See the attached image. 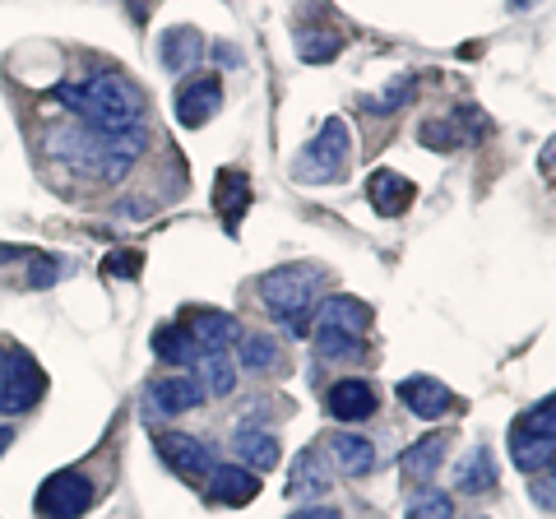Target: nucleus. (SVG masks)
<instances>
[{"instance_id": "1", "label": "nucleus", "mask_w": 556, "mask_h": 519, "mask_svg": "<svg viewBox=\"0 0 556 519\" xmlns=\"http://www.w3.org/2000/svg\"><path fill=\"white\" fill-rule=\"evenodd\" d=\"M47 153L65 172H75L84 181H126L130 167L144 153V130L139 135H102L89 126H61L47 135Z\"/></svg>"}, {"instance_id": "2", "label": "nucleus", "mask_w": 556, "mask_h": 519, "mask_svg": "<svg viewBox=\"0 0 556 519\" xmlns=\"http://www.w3.org/2000/svg\"><path fill=\"white\" fill-rule=\"evenodd\" d=\"M56 102L65 112H75L89 130H102V135L144 130V93L121 75H89L84 84H61Z\"/></svg>"}, {"instance_id": "3", "label": "nucleus", "mask_w": 556, "mask_h": 519, "mask_svg": "<svg viewBox=\"0 0 556 519\" xmlns=\"http://www.w3.org/2000/svg\"><path fill=\"white\" fill-rule=\"evenodd\" d=\"M320 265H278L269 274H260V302L269 316L283 325L292 339H306L311 330V311H316V288H320Z\"/></svg>"}, {"instance_id": "4", "label": "nucleus", "mask_w": 556, "mask_h": 519, "mask_svg": "<svg viewBox=\"0 0 556 519\" xmlns=\"http://www.w3.org/2000/svg\"><path fill=\"white\" fill-rule=\"evenodd\" d=\"M552 459H556V413H552V400H543L510 427V464L519 473L538 478L552 469Z\"/></svg>"}, {"instance_id": "5", "label": "nucleus", "mask_w": 556, "mask_h": 519, "mask_svg": "<svg viewBox=\"0 0 556 519\" xmlns=\"http://www.w3.org/2000/svg\"><path fill=\"white\" fill-rule=\"evenodd\" d=\"M348 153H353V135H348V126L339 116H329L316 140L306 144V153L298 159V167H292V172H298V181H316V186L334 181L339 172L348 167Z\"/></svg>"}, {"instance_id": "6", "label": "nucleus", "mask_w": 556, "mask_h": 519, "mask_svg": "<svg viewBox=\"0 0 556 519\" xmlns=\"http://www.w3.org/2000/svg\"><path fill=\"white\" fill-rule=\"evenodd\" d=\"M93 478L89 473H79V469H65V473H51L38 496H33V510H38L42 519H79L84 510L93 506Z\"/></svg>"}, {"instance_id": "7", "label": "nucleus", "mask_w": 556, "mask_h": 519, "mask_svg": "<svg viewBox=\"0 0 556 519\" xmlns=\"http://www.w3.org/2000/svg\"><path fill=\"white\" fill-rule=\"evenodd\" d=\"M42 394H47V376L38 371V362L28 353L5 357V367H0V413H5V418H20V413L38 408Z\"/></svg>"}, {"instance_id": "8", "label": "nucleus", "mask_w": 556, "mask_h": 519, "mask_svg": "<svg viewBox=\"0 0 556 519\" xmlns=\"http://www.w3.org/2000/svg\"><path fill=\"white\" fill-rule=\"evenodd\" d=\"M159 455L172 473H181L186 482H204L208 473H214V445H204L195 436H181V431H167V436H159Z\"/></svg>"}, {"instance_id": "9", "label": "nucleus", "mask_w": 556, "mask_h": 519, "mask_svg": "<svg viewBox=\"0 0 556 519\" xmlns=\"http://www.w3.org/2000/svg\"><path fill=\"white\" fill-rule=\"evenodd\" d=\"M399 404L417 413V418L437 422L455 408V394H450V385H441L437 376H408V380H399Z\"/></svg>"}, {"instance_id": "10", "label": "nucleus", "mask_w": 556, "mask_h": 519, "mask_svg": "<svg viewBox=\"0 0 556 519\" xmlns=\"http://www.w3.org/2000/svg\"><path fill=\"white\" fill-rule=\"evenodd\" d=\"M200 404H204L200 376L172 371V376H159V380L149 385V408H153V413H167V418H177V413H190V408H200Z\"/></svg>"}, {"instance_id": "11", "label": "nucleus", "mask_w": 556, "mask_h": 519, "mask_svg": "<svg viewBox=\"0 0 556 519\" xmlns=\"http://www.w3.org/2000/svg\"><path fill=\"white\" fill-rule=\"evenodd\" d=\"M325 413L334 422H367L376 413V390L367 385V380H334V385L325 390Z\"/></svg>"}, {"instance_id": "12", "label": "nucleus", "mask_w": 556, "mask_h": 519, "mask_svg": "<svg viewBox=\"0 0 556 519\" xmlns=\"http://www.w3.org/2000/svg\"><path fill=\"white\" fill-rule=\"evenodd\" d=\"M232 455H237L241 469L265 473V469H274V464H278L283 445H278V436H274V431H265V427L237 422V431H232Z\"/></svg>"}, {"instance_id": "13", "label": "nucleus", "mask_w": 556, "mask_h": 519, "mask_svg": "<svg viewBox=\"0 0 556 519\" xmlns=\"http://www.w3.org/2000/svg\"><path fill=\"white\" fill-rule=\"evenodd\" d=\"M218 107H223V84L214 75L190 79L186 89L177 93V121L186 130H200L208 116H218Z\"/></svg>"}, {"instance_id": "14", "label": "nucleus", "mask_w": 556, "mask_h": 519, "mask_svg": "<svg viewBox=\"0 0 556 519\" xmlns=\"http://www.w3.org/2000/svg\"><path fill=\"white\" fill-rule=\"evenodd\" d=\"M204 488L218 506H251L260 496V478L251 469H241V464H214V473L204 478Z\"/></svg>"}, {"instance_id": "15", "label": "nucleus", "mask_w": 556, "mask_h": 519, "mask_svg": "<svg viewBox=\"0 0 556 519\" xmlns=\"http://www.w3.org/2000/svg\"><path fill=\"white\" fill-rule=\"evenodd\" d=\"M413 181L404 177V172H390V167H380V172H371V181H367V200H371V210L380 214V218H399L413 204Z\"/></svg>"}, {"instance_id": "16", "label": "nucleus", "mask_w": 556, "mask_h": 519, "mask_svg": "<svg viewBox=\"0 0 556 519\" xmlns=\"http://www.w3.org/2000/svg\"><path fill=\"white\" fill-rule=\"evenodd\" d=\"M371 325V306L367 302H357V298H348V292H334V298H325L316 306V330H343V334H357Z\"/></svg>"}, {"instance_id": "17", "label": "nucleus", "mask_w": 556, "mask_h": 519, "mask_svg": "<svg viewBox=\"0 0 556 519\" xmlns=\"http://www.w3.org/2000/svg\"><path fill=\"white\" fill-rule=\"evenodd\" d=\"M325 455L334 459V469L348 478H362L376 469V445L367 436H357V431H334V436L325 441Z\"/></svg>"}, {"instance_id": "18", "label": "nucleus", "mask_w": 556, "mask_h": 519, "mask_svg": "<svg viewBox=\"0 0 556 519\" xmlns=\"http://www.w3.org/2000/svg\"><path fill=\"white\" fill-rule=\"evenodd\" d=\"M320 492H329V455H325V445H306L292 459L288 496H320Z\"/></svg>"}, {"instance_id": "19", "label": "nucleus", "mask_w": 556, "mask_h": 519, "mask_svg": "<svg viewBox=\"0 0 556 519\" xmlns=\"http://www.w3.org/2000/svg\"><path fill=\"white\" fill-rule=\"evenodd\" d=\"M190 334H195V343L204 353H228L241 339V325H237V316H228V311H195Z\"/></svg>"}, {"instance_id": "20", "label": "nucleus", "mask_w": 556, "mask_h": 519, "mask_svg": "<svg viewBox=\"0 0 556 519\" xmlns=\"http://www.w3.org/2000/svg\"><path fill=\"white\" fill-rule=\"evenodd\" d=\"M455 488L464 496H486L496 488V464H492V450L486 445H473L468 455L455 464Z\"/></svg>"}, {"instance_id": "21", "label": "nucleus", "mask_w": 556, "mask_h": 519, "mask_svg": "<svg viewBox=\"0 0 556 519\" xmlns=\"http://www.w3.org/2000/svg\"><path fill=\"white\" fill-rule=\"evenodd\" d=\"M237 371H251V376L283 371V353H278V339H269V334H241V339H237Z\"/></svg>"}, {"instance_id": "22", "label": "nucleus", "mask_w": 556, "mask_h": 519, "mask_svg": "<svg viewBox=\"0 0 556 519\" xmlns=\"http://www.w3.org/2000/svg\"><path fill=\"white\" fill-rule=\"evenodd\" d=\"M445 445H450V436H422V441H413L408 450H404V459H399V469H404V478H413V482H422V478H431L441 469V459H445Z\"/></svg>"}, {"instance_id": "23", "label": "nucleus", "mask_w": 556, "mask_h": 519, "mask_svg": "<svg viewBox=\"0 0 556 519\" xmlns=\"http://www.w3.org/2000/svg\"><path fill=\"white\" fill-rule=\"evenodd\" d=\"M159 56H163V65L172 75H181V71H190V65L204 56V38L195 28H172L163 38V47H159Z\"/></svg>"}, {"instance_id": "24", "label": "nucleus", "mask_w": 556, "mask_h": 519, "mask_svg": "<svg viewBox=\"0 0 556 519\" xmlns=\"http://www.w3.org/2000/svg\"><path fill=\"white\" fill-rule=\"evenodd\" d=\"M153 353H159L167 367H190V362L200 357V343L186 325H163V330L153 334Z\"/></svg>"}, {"instance_id": "25", "label": "nucleus", "mask_w": 556, "mask_h": 519, "mask_svg": "<svg viewBox=\"0 0 556 519\" xmlns=\"http://www.w3.org/2000/svg\"><path fill=\"white\" fill-rule=\"evenodd\" d=\"M247 204H251L247 177H237V172H223V177H218V214H223V223L237 228L241 214H247Z\"/></svg>"}, {"instance_id": "26", "label": "nucleus", "mask_w": 556, "mask_h": 519, "mask_svg": "<svg viewBox=\"0 0 556 519\" xmlns=\"http://www.w3.org/2000/svg\"><path fill=\"white\" fill-rule=\"evenodd\" d=\"M200 385H204V394H232L237 390V362L228 353H204L200 357Z\"/></svg>"}, {"instance_id": "27", "label": "nucleus", "mask_w": 556, "mask_h": 519, "mask_svg": "<svg viewBox=\"0 0 556 519\" xmlns=\"http://www.w3.org/2000/svg\"><path fill=\"white\" fill-rule=\"evenodd\" d=\"M343 51V42L334 38V33H311V28H302L298 33V56L306 61V65H329Z\"/></svg>"}, {"instance_id": "28", "label": "nucleus", "mask_w": 556, "mask_h": 519, "mask_svg": "<svg viewBox=\"0 0 556 519\" xmlns=\"http://www.w3.org/2000/svg\"><path fill=\"white\" fill-rule=\"evenodd\" d=\"M316 357L325 362H353L362 357V339L343 330H316Z\"/></svg>"}, {"instance_id": "29", "label": "nucleus", "mask_w": 556, "mask_h": 519, "mask_svg": "<svg viewBox=\"0 0 556 519\" xmlns=\"http://www.w3.org/2000/svg\"><path fill=\"white\" fill-rule=\"evenodd\" d=\"M404 519H455V501H450L445 492H437V488H427V492H417L408 501Z\"/></svg>"}, {"instance_id": "30", "label": "nucleus", "mask_w": 556, "mask_h": 519, "mask_svg": "<svg viewBox=\"0 0 556 519\" xmlns=\"http://www.w3.org/2000/svg\"><path fill=\"white\" fill-rule=\"evenodd\" d=\"M417 140H422L427 149H437V153H450V149H459V126L455 121H422Z\"/></svg>"}, {"instance_id": "31", "label": "nucleus", "mask_w": 556, "mask_h": 519, "mask_svg": "<svg viewBox=\"0 0 556 519\" xmlns=\"http://www.w3.org/2000/svg\"><path fill=\"white\" fill-rule=\"evenodd\" d=\"M61 274H65V269L56 265V260H38V265H33V274H28V283H33V288H47V283H56Z\"/></svg>"}, {"instance_id": "32", "label": "nucleus", "mask_w": 556, "mask_h": 519, "mask_svg": "<svg viewBox=\"0 0 556 519\" xmlns=\"http://www.w3.org/2000/svg\"><path fill=\"white\" fill-rule=\"evenodd\" d=\"M108 274H130V279H135V274H139V255H135V251H130V255H126V251H116V255H112V265H108Z\"/></svg>"}, {"instance_id": "33", "label": "nucleus", "mask_w": 556, "mask_h": 519, "mask_svg": "<svg viewBox=\"0 0 556 519\" xmlns=\"http://www.w3.org/2000/svg\"><path fill=\"white\" fill-rule=\"evenodd\" d=\"M533 501H538L543 510H552V506H556V496H552V473H543V478L533 482Z\"/></svg>"}, {"instance_id": "34", "label": "nucleus", "mask_w": 556, "mask_h": 519, "mask_svg": "<svg viewBox=\"0 0 556 519\" xmlns=\"http://www.w3.org/2000/svg\"><path fill=\"white\" fill-rule=\"evenodd\" d=\"M292 519H339V510L334 506H306V510H298Z\"/></svg>"}, {"instance_id": "35", "label": "nucleus", "mask_w": 556, "mask_h": 519, "mask_svg": "<svg viewBox=\"0 0 556 519\" xmlns=\"http://www.w3.org/2000/svg\"><path fill=\"white\" fill-rule=\"evenodd\" d=\"M10 441H14V431H10V427H0V455L10 450Z\"/></svg>"}, {"instance_id": "36", "label": "nucleus", "mask_w": 556, "mask_h": 519, "mask_svg": "<svg viewBox=\"0 0 556 519\" xmlns=\"http://www.w3.org/2000/svg\"><path fill=\"white\" fill-rule=\"evenodd\" d=\"M0 367H5V353H0Z\"/></svg>"}]
</instances>
